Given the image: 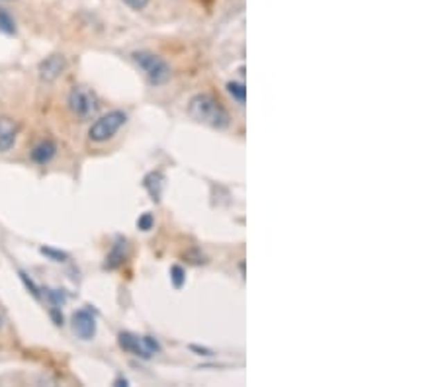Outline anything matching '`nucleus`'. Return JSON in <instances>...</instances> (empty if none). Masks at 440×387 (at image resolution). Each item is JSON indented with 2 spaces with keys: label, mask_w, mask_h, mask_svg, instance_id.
<instances>
[{
  "label": "nucleus",
  "mask_w": 440,
  "mask_h": 387,
  "mask_svg": "<svg viewBox=\"0 0 440 387\" xmlns=\"http://www.w3.org/2000/svg\"><path fill=\"white\" fill-rule=\"evenodd\" d=\"M18 126L8 116H0V153H8L16 143Z\"/></svg>",
  "instance_id": "6e6552de"
},
{
  "label": "nucleus",
  "mask_w": 440,
  "mask_h": 387,
  "mask_svg": "<svg viewBox=\"0 0 440 387\" xmlns=\"http://www.w3.org/2000/svg\"><path fill=\"white\" fill-rule=\"evenodd\" d=\"M118 344L121 350L137 356V358H143V360H149L155 354H161L162 350V346L157 338L147 336V334L139 336V334H133L129 331H124V333L118 334Z\"/></svg>",
  "instance_id": "7ed1b4c3"
},
{
  "label": "nucleus",
  "mask_w": 440,
  "mask_h": 387,
  "mask_svg": "<svg viewBox=\"0 0 440 387\" xmlns=\"http://www.w3.org/2000/svg\"><path fill=\"white\" fill-rule=\"evenodd\" d=\"M171 282L176 290H180V288H183L184 282H186V272H184L183 266H172L171 268Z\"/></svg>",
  "instance_id": "f3484780"
},
{
  "label": "nucleus",
  "mask_w": 440,
  "mask_h": 387,
  "mask_svg": "<svg viewBox=\"0 0 440 387\" xmlns=\"http://www.w3.org/2000/svg\"><path fill=\"white\" fill-rule=\"evenodd\" d=\"M49 317L53 319V322L57 327H63L65 325V319H63V313H61V307H51L49 309Z\"/></svg>",
  "instance_id": "6ab92c4d"
},
{
  "label": "nucleus",
  "mask_w": 440,
  "mask_h": 387,
  "mask_svg": "<svg viewBox=\"0 0 440 387\" xmlns=\"http://www.w3.org/2000/svg\"><path fill=\"white\" fill-rule=\"evenodd\" d=\"M114 386H128V379H121V377H118V379L114 381Z\"/></svg>",
  "instance_id": "4be33fe9"
},
{
  "label": "nucleus",
  "mask_w": 440,
  "mask_h": 387,
  "mask_svg": "<svg viewBox=\"0 0 440 387\" xmlns=\"http://www.w3.org/2000/svg\"><path fill=\"white\" fill-rule=\"evenodd\" d=\"M155 225V219H153V215L149 212H145L143 215H139V219H137V229L141 231H151Z\"/></svg>",
  "instance_id": "a211bd4d"
},
{
  "label": "nucleus",
  "mask_w": 440,
  "mask_h": 387,
  "mask_svg": "<svg viewBox=\"0 0 440 387\" xmlns=\"http://www.w3.org/2000/svg\"><path fill=\"white\" fill-rule=\"evenodd\" d=\"M227 92L231 94V98H233L235 102L245 104V100H247V86L243 85V83H235V80L227 83Z\"/></svg>",
  "instance_id": "4468645a"
},
{
  "label": "nucleus",
  "mask_w": 440,
  "mask_h": 387,
  "mask_svg": "<svg viewBox=\"0 0 440 387\" xmlns=\"http://www.w3.org/2000/svg\"><path fill=\"white\" fill-rule=\"evenodd\" d=\"M2 322H4V321H2V317H0V329H2Z\"/></svg>",
  "instance_id": "5701e85b"
},
{
  "label": "nucleus",
  "mask_w": 440,
  "mask_h": 387,
  "mask_svg": "<svg viewBox=\"0 0 440 387\" xmlns=\"http://www.w3.org/2000/svg\"><path fill=\"white\" fill-rule=\"evenodd\" d=\"M131 59L145 73L151 85L161 86L164 83H169V78L172 75L171 64L167 63L162 57L151 53V51H135V53L131 55Z\"/></svg>",
  "instance_id": "f03ea898"
},
{
  "label": "nucleus",
  "mask_w": 440,
  "mask_h": 387,
  "mask_svg": "<svg viewBox=\"0 0 440 387\" xmlns=\"http://www.w3.org/2000/svg\"><path fill=\"white\" fill-rule=\"evenodd\" d=\"M42 291H43L42 295H45V300L51 303V307H63L65 303H67V293H65V290L45 288V290Z\"/></svg>",
  "instance_id": "ddd939ff"
},
{
  "label": "nucleus",
  "mask_w": 440,
  "mask_h": 387,
  "mask_svg": "<svg viewBox=\"0 0 440 387\" xmlns=\"http://www.w3.org/2000/svg\"><path fill=\"white\" fill-rule=\"evenodd\" d=\"M67 69V59L63 55H49L45 57L40 67H37V73H40V78L45 80V83H53L59 76L63 75V71Z\"/></svg>",
  "instance_id": "0eeeda50"
},
{
  "label": "nucleus",
  "mask_w": 440,
  "mask_h": 387,
  "mask_svg": "<svg viewBox=\"0 0 440 387\" xmlns=\"http://www.w3.org/2000/svg\"><path fill=\"white\" fill-rule=\"evenodd\" d=\"M124 2L128 4L129 8H133V10H143L149 4V0H124Z\"/></svg>",
  "instance_id": "aec40b11"
},
{
  "label": "nucleus",
  "mask_w": 440,
  "mask_h": 387,
  "mask_svg": "<svg viewBox=\"0 0 440 387\" xmlns=\"http://www.w3.org/2000/svg\"><path fill=\"white\" fill-rule=\"evenodd\" d=\"M71 327H73V333L81 341H92L96 336V317H94V313L88 309V305L73 313Z\"/></svg>",
  "instance_id": "423d86ee"
},
{
  "label": "nucleus",
  "mask_w": 440,
  "mask_h": 387,
  "mask_svg": "<svg viewBox=\"0 0 440 387\" xmlns=\"http://www.w3.org/2000/svg\"><path fill=\"white\" fill-rule=\"evenodd\" d=\"M190 350H192V352H198L200 356H212V354H214L212 350H208V348H202V346H196V344H190Z\"/></svg>",
  "instance_id": "412c9836"
},
{
  "label": "nucleus",
  "mask_w": 440,
  "mask_h": 387,
  "mask_svg": "<svg viewBox=\"0 0 440 387\" xmlns=\"http://www.w3.org/2000/svg\"><path fill=\"white\" fill-rule=\"evenodd\" d=\"M188 114L196 121H200V123L210 126L214 129H226L231 123L229 112L223 108V104L215 96L208 94V92H202V94H196V96L190 98Z\"/></svg>",
  "instance_id": "f257e3e1"
},
{
  "label": "nucleus",
  "mask_w": 440,
  "mask_h": 387,
  "mask_svg": "<svg viewBox=\"0 0 440 387\" xmlns=\"http://www.w3.org/2000/svg\"><path fill=\"white\" fill-rule=\"evenodd\" d=\"M69 110L78 119H88L94 116L98 110V98L94 90H90L88 86H73V90L69 92Z\"/></svg>",
  "instance_id": "39448f33"
},
{
  "label": "nucleus",
  "mask_w": 440,
  "mask_h": 387,
  "mask_svg": "<svg viewBox=\"0 0 440 387\" xmlns=\"http://www.w3.org/2000/svg\"><path fill=\"white\" fill-rule=\"evenodd\" d=\"M55 155H57V145H55L51 139L40 141V143L32 149V153H30L32 161L35 162V164H42V166L53 161Z\"/></svg>",
  "instance_id": "1a4fd4ad"
},
{
  "label": "nucleus",
  "mask_w": 440,
  "mask_h": 387,
  "mask_svg": "<svg viewBox=\"0 0 440 387\" xmlns=\"http://www.w3.org/2000/svg\"><path fill=\"white\" fill-rule=\"evenodd\" d=\"M126 250H128V243L126 239H118V243L112 247V250L108 252L106 262H104V268L106 270H116L118 266H121L126 262Z\"/></svg>",
  "instance_id": "9d476101"
},
{
  "label": "nucleus",
  "mask_w": 440,
  "mask_h": 387,
  "mask_svg": "<svg viewBox=\"0 0 440 387\" xmlns=\"http://www.w3.org/2000/svg\"><path fill=\"white\" fill-rule=\"evenodd\" d=\"M18 274H20V280L24 282V286L28 288V291L32 293L33 298H35V300H42V288H40V286H37V284H35V282H33V280L30 278L24 270H18Z\"/></svg>",
  "instance_id": "2eb2a0df"
},
{
  "label": "nucleus",
  "mask_w": 440,
  "mask_h": 387,
  "mask_svg": "<svg viewBox=\"0 0 440 387\" xmlns=\"http://www.w3.org/2000/svg\"><path fill=\"white\" fill-rule=\"evenodd\" d=\"M40 252H42L43 257H47L49 260H53V262H67L69 260V255L63 252V250H57L53 247H42L40 248Z\"/></svg>",
  "instance_id": "dca6fc26"
},
{
  "label": "nucleus",
  "mask_w": 440,
  "mask_h": 387,
  "mask_svg": "<svg viewBox=\"0 0 440 387\" xmlns=\"http://www.w3.org/2000/svg\"><path fill=\"white\" fill-rule=\"evenodd\" d=\"M128 121V114L121 110H112L104 114L102 118H98L90 129H88V139L94 143H104V141L112 139L119 129L126 126Z\"/></svg>",
  "instance_id": "20e7f679"
},
{
  "label": "nucleus",
  "mask_w": 440,
  "mask_h": 387,
  "mask_svg": "<svg viewBox=\"0 0 440 387\" xmlns=\"http://www.w3.org/2000/svg\"><path fill=\"white\" fill-rule=\"evenodd\" d=\"M0 32L4 35H16V22L6 8L0 6Z\"/></svg>",
  "instance_id": "f8f14e48"
},
{
  "label": "nucleus",
  "mask_w": 440,
  "mask_h": 387,
  "mask_svg": "<svg viewBox=\"0 0 440 387\" xmlns=\"http://www.w3.org/2000/svg\"><path fill=\"white\" fill-rule=\"evenodd\" d=\"M162 184H164V176H162L159 171L149 172V174L143 178V188L149 192L151 200H153V202H159V200H161Z\"/></svg>",
  "instance_id": "9b49d317"
}]
</instances>
